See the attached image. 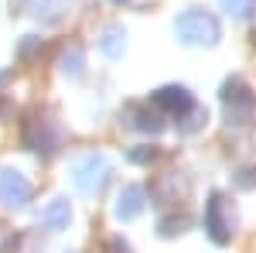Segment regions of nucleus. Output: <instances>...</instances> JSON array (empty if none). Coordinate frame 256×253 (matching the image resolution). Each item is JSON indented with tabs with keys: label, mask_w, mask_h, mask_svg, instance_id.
<instances>
[{
	"label": "nucleus",
	"mask_w": 256,
	"mask_h": 253,
	"mask_svg": "<svg viewBox=\"0 0 256 253\" xmlns=\"http://www.w3.org/2000/svg\"><path fill=\"white\" fill-rule=\"evenodd\" d=\"M174 35L178 41L184 45H216L222 38V24L212 11H202V7H192L184 11L181 18L174 21Z\"/></svg>",
	"instance_id": "obj_1"
},
{
	"label": "nucleus",
	"mask_w": 256,
	"mask_h": 253,
	"mask_svg": "<svg viewBox=\"0 0 256 253\" xmlns=\"http://www.w3.org/2000/svg\"><path fill=\"white\" fill-rule=\"evenodd\" d=\"M222 110H226V123L229 127H246L256 110L253 89L242 79H226V86H222Z\"/></svg>",
	"instance_id": "obj_2"
},
{
	"label": "nucleus",
	"mask_w": 256,
	"mask_h": 253,
	"mask_svg": "<svg viewBox=\"0 0 256 253\" xmlns=\"http://www.w3.org/2000/svg\"><path fill=\"white\" fill-rule=\"evenodd\" d=\"M110 175H113V168H110V161L102 154H86L72 164V185L82 195H102Z\"/></svg>",
	"instance_id": "obj_3"
},
{
	"label": "nucleus",
	"mask_w": 256,
	"mask_h": 253,
	"mask_svg": "<svg viewBox=\"0 0 256 253\" xmlns=\"http://www.w3.org/2000/svg\"><path fill=\"white\" fill-rule=\"evenodd\" d=\"M205 233L212 236V243L226 246L232 233H236V212H232V202L226 195H212L208 205H205Z\"/></svg>",
	"instance_id": "obj_4"
},
{
	"label": "nucleus",
	"mask_w": 256,
	"mask_h": 253,
	"mask_svg": "<svg viewBox=\"0 0 256 253\" xmlns=\"http://www.w3.org/2000/svg\"><path fill=\"white\" fill-rule=\"evenodd\" d=\"M31 195H34V188H31L28 175H20L18 168H4L0 171V202L7 209H24L31 202Z\"/></svg>",
	"instance_id": "obj_5"
},
{
	"label": "nucleus",
	"mask_w": 256,
	"mask_h": 253,
	"mask_svg": "<svg viewBox=\"0 0 256 253\" xmlns=\"http://www.w3.org/2000/svg\"><path fill=\"white\" fill-rule=\"evenodd\" d=\"M154 106H158L160 113H168V117H188V110L195 106V99H192V93L184 89V86H160L158 93H154Z\"/></svg>",
	"instance_id": "obj_6"
},
{
	"label": "nucleus",
	"mask_w": 256,
	"mask_h": 253,
	"mask_svg": "<svg viewBox=\"0 0 256 253\" xmlns=\"http://www.w3.org/2000/svg\"><path fill=\"white\" fill-rule=\"evenodd\" d=\"M144 198H147V192H144L140 185H126V188L120 192L116 205H113V215L123 219V222H134V219L144 212Z\"/></svg>",
	"instance_id": "obj_7"
},
{
	"label": "nucleus",
	"mask_w": 256,
	"mask_h": 253,
	"mask_svg": "<svg viewBox=\"0 0 256 253\" xmlns=\"http://www.w3.org/2000/svg\"><path fill=\"white\" fill-rule=\"evenodd\" d=\"M28 144H31V151L52 157L58 151V134L48 127V120H34V123L28 127Z\"/></svg>",
	"instance_id": "obj_8"
},
{
	"label": "nucleus",
	"mask_w": 256,
	"mask_h": 253,
	"mask_svg": "<svg viewBox=\"0 0 256 253\" xmlns=\"http://www.w3.org/2000/svg\"><path fill=\"white\" fill-rule=\"evenodd\" d=\"M68 219H72V209H68L65 198H52V202L41 209V215H38V222L48 229V233H62V229H68Z\"/></svg>",
	"instance_id": "obj_9"
},
{
	"label": "nucleus",
	"mask_w": 256,
	"mask_h": 253,
	"mask_svg": "<svg viewBox=\"0 0 256 253\" xmlns=\"http://www.w3.org/2000/svg\"><path fill=\"white\" fill-rule=\"evenodd\" d=\"M123 38H126V35H123L120 28H106V31H102V38H99V48H102L110 59H120V55H123V48H126V41H123Z\"/></svg>",
	"instance_id": "obj_10"
},
{
	"label": "nucleus",
	"mask_w": 256,
	"mask_h": 253,
	"mask_svg": "<svg viewBox=\"0 0 256 253\" xmlns=\"http://www.w3.org/2000/svg\"><path fill=\"white\" fill-rule=\"evenodd\" d=\"M134 117H137L134 127L144 130V134H160V130H164V120H160V113H154V110H137Z\"/></svg>",
	"instance_id": "obj_11"
},
{
	"label": "nucleus",
	"mask_w": 256,
	"mask_h": 253,
	"mask_svg": "<svg viewBox=\"0 0 256 253\" xmlns=\"http://www.w3.org/2000/svg\"><path fill=\"white\" fill-rule=\"evenodd\" d=\"M62 69H65L68 76H82V72H86V52H82L79 45H72V48L65 52V59H62Z\"/></svg>",
	"instance_id": "obj_12"
},
{
	"label": "nucleus",
	"mask_w": 256,
	"mask_h": 253,
	"mask_svg": "<svg viewBox=\"0 0 256 253\" xmlns=\"http://www.w3.org/2000/svg\"><path fill=\"white\" fill-rule=\"evenodd\" d=\"M222 4V11H229L232 18H246V14H253L256 0H218Z\"/></svg>",
	"instance_id": "obj_13"
},
{
	"label": "nucleus",
	"mask_w": 256,
	"mask_h": 253,
	"mask_svg": "<svg viewBox=\"0 0 256 253\" xmlns=\"http://www.w3.org/2000/svg\"><path fill=\"white\" fill-rule=\"evenodd\" d=\"M188 219L184 215H171V219H160V236H174V233H184Z\"/></svg>",
	"instance_id": "obj_14"
},
{
	"label": "nucleus",
	"mask_w": 256,
	"mask_h": 253,
	"mask_svg": "<svg viewBox=\"0 0 256 253\" xmlns=\"http://www.w3.org/2000/svg\"><path fill=\"white\" fill-rule=\"evenodd\" d=\"M232 181H236V188H253L256 185V168H239Z\"/></svg>",
	"instance_id": "obj_15"
},
{
	"label": "nucleus",
	"mask_w": 256,
	"mask_h": 253,
	"mask_svg": "<svg viewBox=\"0 0 256 253\" xmlns=\"http://www.w3.org/2000/svg\"><path fill=\"white\" fill-rule=\"evenodd\" d=\"M158 151L154 147H144V151H130V161H137V164H147V161H154Z\"/></svg>",
	"instance_id": "obj_16"
},
{
	"label": "nucleus",
	"mask_w": 256,
	"mask_h": 253,
	"mask_svg": "<svg viewBox=\"0 0 256 253\" xmlns=\"http://www.w3.org/2000/svg\"><path fill=\"white\" fill-rule=\"evenodd\" d=\"M7 76H10V72H0V82H4V79H7Z\"/></svg>",
	"instance_id": "obj_17"
},
{
	"label": "nucleus",
	"mask_w": 256,
	"mask_h": 253,
	"mask_svg": "<svg viewBox=\"0 0 256 253\" xmlns=\"http://www.w3.org/2000/svg\"><path fill=\"white\" fill-rule=\"evenodd\" d=\"M113 4H130V0H113Z\"/></svg>",
	"instance_id": "obj_18"
}]
</instances>
